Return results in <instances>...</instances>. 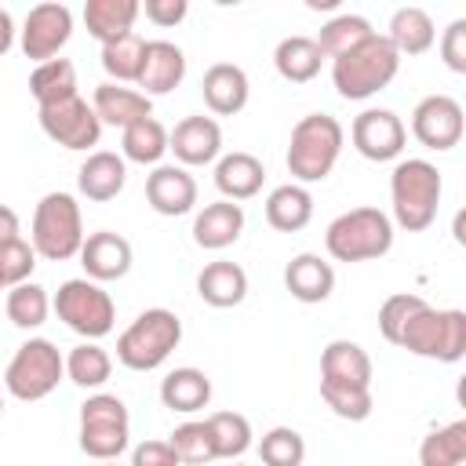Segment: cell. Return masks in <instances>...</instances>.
I'll list each match as a JSON object with an SVG mask.
<instances>
[{"instance_id":"1","label":"cell","mask_w":466,"mask_h":466,"mask_svg":"<svg viewBox=\"0 0 466 466\" xmlns=\"http://www.w3.org/2000/svg\"><path fill=\"white\" fill-rule=\"evenodd\" d=\"M400 69V55L393 51V44L379 33H371L364 44L350 47L346 55L331 58V84L342 98L360 102L379 95Z\"/></svg>"},{"instance_id":"2","label":"cell","mask_w":466,"mask_h":466,"mask_svg":"<svg viewBox=\"0 0 466 466\" xmlns=\"http://www.w3.org/2000/svg\"><path fill=\"white\" fill-rule=\"evenodd\" d=\"M397 346L415 353V357L455 364L466 357V313L462 309H433L430 302H422L404 320Z\"/></svg>"},{"instance_id":"3","label":"cell","mask_w":466,"mask_h":466,"mask_svg":"<svg viewBox=\"0 0 466 466\" xmlns=\"http://www.w3.org/2000/svg\"><path fill=\"white\" fill-rule=\"evenodd\" d=\"M346 131L331 113H309L291 127L288 142V171L299 182H320L331 175L339 153H342Z\"/></svg>"},{"instance_id":"4","label":"cell","mask_w":466,"mask_h":466,"mask_svg":"<svg viewBox=\"0 0 466 466\" xmlns=\"http://www.w3.org/2000/svg\"><path fill=\"white\" fill-rule=\"evenodd\" d=\"M441 171L430 160H400L390 175V200H393V218L408 233H422L437 218L441 204Z\"/></svg>"},{"instance_id":"5","label":"cell","mask_w":466,"mask_h":466,"mask_svg":"<svg viewBox=\"0 0 466 466\" xmlns=\"http://www.w3.org/2000/svg\"><path fill=\"white\" fill-rule=\"evenodd\" d=\"M182 342V320L164 309V306H153V309H142L116 339V360L131 371H153L160 368L171 350Z\"/></svg>"},{"instance_id":"6","label":"cell","mask_w":466,"mask_h":466,"mask_svg":"<svg viewBox=\"0 0 466 466\" xmlns=\"http://www.w3.org/2000/svg\"><path fill=\"white\" fill-rule=\"evenodd\" d=\"M324 248L335 262H368V258H382L393 248V218L379 208H353L342 211L328 233H324Z\"/></svg>"},{"instance_id":"7","label":"cell","mask_w":466,"mask_h":466,"mask_svg":"<svg viewBox=\"0 0 466 466\" xmlns=\"http://www.w3.org/2000/svg\"><path fill=\"white\" fill-rule=\"evenodd\" d=\"M84 218L73 193H47L33 211V251L47 262H66L80 255Z\"/></svg>"},{"instance_id":"8","label":"cell","mask_w":466,"mask_h":466,"mask_svg":"<svg viewBox=\"0 0 466 466\" xmlns=\"http://www.w3.org/2000/svg\"><path fill=\"white\" fill-rule=\"evenodd\" d=\"M131 437V415L127 404L113 393H91L80 404V451L109 462L120 459V451L127 448Z\"/></svg>"},{"instance_id":"9","label":"cell","mask_w":466,"mask_h":466,"mask_svg":"<svg viewBox=\"0 0 466 466\" xmlns=\"http://www.w3.org/2000/svg\"><path fill=\"white\" fill-rule=\"evenodd\" d=\"M66 375V357L58 353V346L51 339H29L15 350L7 371H4V386L15 400H44Z\"/></svg>"},{"instance_id":"10","label":"cell","mask_w":466,"mask_h":466,"mask_svg":"<svg viewBox=\"0 0 466 466\" xmlns=\"http://www.w3.org/2000/svg\"><path fill=\"white\" fill-rule=\"evenodd\" d=\"M55 313H58V320H66L69 331L84 335L87 342L109 335L113 331V320H116V306H113L109 291H102L87 277H73V280H66L58 288Z\"/></svg>"},{"instance_id":"11","label":"cell","mask_w":466,"mask_h":466,"mask_svg":"<svg viewBox=\"0 0 466 466\" xmlns=\"http://www.w3.org/2000/svg\"><path fill=\"white\" fill-rule=\"evenodd\" d=\"M40 127L62 149H91L98 146V135H102L95 109L80 95L55 102V106H40Z\"/></svg>"},{"instance_id":"12","label":"cell","mask_w":466,"mask_h":466,"mask_svg":"<svg viewBox=\"0 0 466 466\" xmlns=\"http://www.w3.org/2000/svg\"><path fill=\"white\" fill-rule=\"evenodd\" d=\"M73 36V11L66 4H36L22 25V55L33 62H51Z\"/></svg>"},{"instance_id":"13","label":"cell","mask_w":466,"mask_h":466,"mask_svg":"<svg viewBox=\"0 0 466 466\" xmlns=\"http://www.w3.org/2000/svg\"><path fill=\"white\" fill-rule=\"evenodd\" d=\"M350 138H353V146L364 160L382 164V160L400 157L408 131H404V120L393 109H364L360 116H353Z\"/></svg>"},{"instance_id":"14","label":"cell","mask_w":466,"mask_h":466,"mask_svg":"<svg viewBox=\"0 0 466 466\" xmlns=\"http://www.w3.org/2000/svg\"><path fill=\"white\" fill-rule=\"evenodd\" d=\"M462 106L451 95H426L411 113V131L426 149H451L462 138Z\"/></svg>"},{"instance_id":"15","label":"cell","mask_w":466,"mask_h":466,"mask_svg":"<svg viewBox=\"0 0 466 466\" xmlns=\"http://www.w3.org/2000/svg\"><path fill=\"white\" fill-rule=\"evenodd\" d=\"M146 200L157 215H167V218L186 215L197 204V182L178 164H157L153 175L146 178Z\"/></svg>"},{"instance_id":"16","label":"cell","mask_w":466,"mask_h":466,"mask_svg":"<svg viewBox=\"0 0 466 466\" xmlns=\"http://www.w3.org/2000/svg\"><path fill=\"white\" fill-rule=\"evenodd\" d=\"M80 266L87 273V280H120L131 269V244L113 233V229H98L87 233L80 244Z\"/></svg>"},{"instance_id":"17","label":"cell","mask_w":466,"mask_h":466,"mask_svg":"<svg viewBox=\"0 0 466 466\" xmlns=\"http://www.w3.org/2000/svg\"><path fill=\"white\" fill-rule=\"evenodd\" d=\"M167 149H175V157L186 167H200L211 164L222 153V127L211 116H186L175 124V131L167 135Z\"/></svg>"},{"instance_id":"18","label":"cell","mask_w":466,"mask_h":466,"mask_svg":"<svg viewBox=\"0 0 466 466\" xmlns=\"http://www.w3.org/2000/svg\"><path fill=\"white\" fill-rule=\"evenodd\" d=\"M186 76V55L182 47H175L171 40H146V55H142V69H138V87L142 95H167L182 84Z\"/></svg>"},{"instance_id":"19","label":"cell","mask_w":466,"mask_h":466,"mask_svg":"<svg viewBox=\"0 0 466 466\" xmlns=\"http://www.w3.org/2000/svg\"><path fill=\"white\" fill-rule=\"evenodd\" d=\"M204 102L211 113L218 116H233L248 106V95H251V84H248V73L233 62H215L208 73H204Z\"/></svg>"},{"instance_id":"20","label":"cell","mask_w":466,"mask_h":466,"mask_svg":"<svg viewBox=\"0 0 466 466\" xmlns=\"http://www.w3.org/2000/svg\"><path fill=\"white\" fill-rule=\"evenodd\" d=\"M284 288L291 291V299L313 306V302H324L331 291H335V269L331 262H324L320 255L313 251H302L295 255L288 266H284Z\"/></svg>"},{"instance_id":"21","label":"cell","mask_w":466,"mask_h":466,"mask_svg":"<svg viewBox=\"0 0 466 466\" xmlns=\"http://www.w3.org/2000/svg\"><path fill=\"white\" fill-rule=\"evenodd\" d=\"M98 124H113V127H131L135 120H146L153 116V102L135 91V87H124V84H98L95 87V102H91Z\"/></svg>"},{"instance_id":"22","label":"cell","mask_w":466,"mask_h":466,"mask_svg":"<svg viewBox=\"0 0 466 466\" xmlns=\"http://www.w3.org/2000/svg\"><path fill=\"white\" fill-rule=\"evenodd\" d=\"M240 233H244V208L233 200L204 204V211L193 218V240L208 251H222V248L237 244Z\"/></svg>"},{"instance_id":"23","label":"cell","mask_w":466,"mask_h":466,"mask_svg":"<svg viewBox=\"0 0 466 466\" xmlns=\"http://www.w3.org/2000/svg\"><path fill=\"white\" fill-rule=\"evenodd\" d=\"M124 182H127V164H124V157H116V153H109V149L91 153V157L80 164V171H76L80 193H84L87 200H95V204L113 200V197L124 189Z\"/></svg>"},{"instance_id":"24","label":"cell","mask_w":466,"mask_h":466,"mask_svg":"<svg viewBox=\"0 0 466 466\" xmlns=\"http://www.w3.org/2000/svg\"><path fill=\"white\" fill-rule=\"evenodd\" d=\"M197 295L215 306V309H229V306H240L248 299V273L237 266V262H208L197 277Z\"/></svg>"},{"instance_id":"25","label":"cell","mask_w":466,"mask_h":466,"mask_svg":"<svg viewBox=\"0 0 466 466\" xmlns=\"http://www.w3.org/2000/svg\"><path fill=\"white\" fill-rule=\"evenodd\" d=\"M320 379L342 386H371V357L357 342L335 339L320 353Z\"/></svg>"},{"instance_id":"26","label":"cell","mask_w":466,"mask_h":466,"mask_svg":"<svg viewBox=\"0 0 466 466\" xmlns=\"http://www.w3.org/2000/svg\"><path fill=\"white\" fill-rule=\"evenodd\" d=\"M262 178H266V167L258 157L251 153H226L218 164H215V186L226 200H248L262 189Z\"/></svg>"},{"instance_id":"27","label":"cell","mask_w":466,"mask_h":466,"mask_svg":"<svg viewBox=\"0 0 466 466\" xmlns=\"http://www.w3.org/2000/svg\"><path fill=\"white\" fill-rule=\"evenodd\" d=\"M160 400L171 411L193 415V411L208 408V400H211V379L200 368H175L160 382Z\"/></svg>"},{"instance_id":"28","label":"cell","mask_w":466,"mask_h":466,"mask_svg":"<svg viewBox=\"0 0 466 466\" xmlns=\"http://www.w3.org/2000/svg\"><path fill=\"white\" fill-rule=\"evenodd\" d=\"M142 4L138 0H87L84 4V25L98 44H109L124 33H131Z\"/></svg>"},{"instance_id":"29","label":"cell","mask_w":466,"mask_h":466,"mask_svg":"<svg viewBox=\"0 0 466 466\" xmlns=\"http://www.w3.org/2000/svg\"><path fill=\"white\" fill-rule=\"evenodd\" d=\"M313 218V197L306 186L299 182H288V186H277L269 197H266V222L280 233H299L306 222Z\"/></svg>"},{"instance_id":"30","label":"cell","mask_w":466,"mask_h":466,"mask_svg":"<svg viewBox=\"0 0 466 466\" xmlns=\"http://www.w3.org/2000/svg\"><path fill=\"white\" fill-rule=\"evenodd\" d=\"M386 40L393 44L397 55H426L437 40V29H433V18L422 7H397L393 18H390Z\"/></svg>"},{"instance_id":"31","label":"cell","mask_w":466,"mask_h":466,"mask_svg":"<svg viewBox=\"0 0 466 466\" xmlns=\"http://www.w3.org/2000/svg\"><path fill=\"white\" fill-rule=\"evenodd\" d=\"M320 62H324V55H320L313 36H284L273 51L277 73L291 84H309L320 73Z\"/></svg>"},{"instance_id":"32","label":"cell","mask_w":466,"mask_h":466,"mask_svg":"<svg viewBox=\"0 0 466 466\" xmlns=\"http://www.w3.org/2000/svg\"><path fill=\"white\" fill-rule=\"evenodd\" d=\"M29 91L36 98V106H55L76 95V66L69 58H51L40 62L29 76Z\"/></svg>"},{"instance_id":"33","label":"cell","mask_w":466,"mask_h":466,"mask_svg":"<svg viewBox=\"0 0 466 466\" xmlns=\"http://www.w3.org/2000/svg\"><path fill=\"white\" fill-rule=\"evenodd\" d=\"M120 149H124V160H135V164H157V160L167 153V127H164L157 116L135 120L131 127H124V135H120Z\"/></svg>"},{"instance_id":"34","label":"cell","mask_w":466,"mask_h":466,"mask_svg":"<svg viewBox=\"0 0 466 466\" xmlns=\"http://www.w3.org/2000/svg\"><path fill=\"white\" fill-rule=\"evenodd\" d=\"M204 426L211 433L215 459H240L251 448V422L240 411H215L204 419Z\"/></svg>"},{"instance_id":"35","label":"cell","mask_w":466,"mask_h":466,"mask_svg":"<svg viewBox=\"0 0 466 466\" xmlns=\"http://www.w3.org/2000/svg\"><path fill=\"white\" fill-rule=\"evenodd\" d=\"M462 459H466V422L462 419L426 433L419 444V466H462Z\"/></svg>"},{"instance_id":"36","label":"cell","mask_w":466,"mask_h":466,"mask_svg":"<svg viewBox=\"0 0 466 466\" xmlns=\"http://www.w3.org/2000/svg\"><path fill=\"white\" fill-rule=\"evenodd\" d=\"M371 33H375V29H371V22H368L364 15H335L331 22L320 25L317 47H320L324 58H339V55H346L350 47L364 44Z\"/></svg>"},{"instance_id":"37","label":"cell","mask_w":466,"mask_h":466,"mask_svg":"<svg viewBox=\"0 0 466 466\" xmlns=\"http://www.w3.org/2000/svg\"><path fill=\"white\" fill-rule=\"evenodd\" d=\"M142 55H146V40L131 29L109 44H102V69L113 76V84H127V80H138V69H142Z\"/></svg>"},{"instance_id":"38","label":"cell","mask_w":466,"mask_h":466,"mask_svg":"<svg viewBox=\"0 0 466 466\" xmlns=\"http://www.w3.org/2000/svg\"><path fill=\"white\" fill-rule=\"evenodd\" d=\"M4 309H7V320H11L15 328L29 331V328H40V324L47 320L51 299H47V291H44L40 284L25 280V284H15V288L7 291V302H4Z\"/></svg>"},{"instance_id":"39","label":"cell","mask_w":466,"mask_h":466,"mask_svg":"<svg viewBox=\"0 0 466 466\" xmlns=\"http://www.w3.org/2000/svg\"><path fill=\"white\" fill-rule=\"evenodd\" d=\"M109 371H113V360L98 342H80L66 357V375L84 390H98L109 379Z\"/></svg>"},{"instance_id":"40","label":"cell","mask_w":466,"mask_h":466,"mask_svg":"<svg viewBox=\"0 0 466 466\" xmlns=\"http://www.w3.org/2000/svg\"><path fill=\"white\" fill-rule=\"evenodd\" d=\"M320 397L346 422H364L371 415V404H375L371 386H342V382H324V379H320Z\"/></svg>"},{"instance_id":"41","label":"cell","mask_w":466,"mask_h":466,"mask_svg":"<svg viewBox=\"0 0 466 466\" xmlns=\"http://www.w3.org/2000/svg\"><path fill=\"white\" fill-rule=\"evenodd\" d=\"M167 444H171V451L178 455L182 466H208V462H215L211 433H208L204 422H182V426H175L171 437H167Z\"/></svg>"},{"instance_id":"42","label":"cell","mask_w":466,"mask_h":466,"mask_svg":"<svg viewBox=\"0 0 466 466\" xmlns=\"http://www.w3.org/2000/svg\"><path fill=\"white\" fill-rule=\"evenodd\" d=\"M258 455H262L266 466H302V459H306V441H302V433L291 430V426H273L269 433H262Z\"/></svg>"},{"instance_id":"43","label":"cell","mask_w":466,"mask_h":466,"mask_svg":"<svg viewBox=\"0 0 466 466\" xmlns=\"http://www.w3.org/2000/svg\"><path fill=\"white\" fill-rule=\"evenodd\" d=\"M36 269V251L29 240L15 237L0 248V284L4 288H15V284H25L29 273Z\"/></svg>"},{"instance_id":"44","label":"cell","mask_w":466,"mask_h":466,"mask_svg":"<svg viewBox=\"0 0 466 466\" xmlns=\"http://www.w3.org/2000/svg\"><path fill=\"white\" fill-rule=\"evenodd\" d=\"M422 302H426V299H422V295H411V291L390 295V299L379 306V331H382V339L397 346V335H400L404 320H408V317H411V313H415Z\"/></svg>"},{"instance_id":"45","label":"cell","mask_w":466,"mask_h":466,"mask_svg":"<svg viewBox=\"0 0 466 466\" xmlns=\"http://www.w3.org/2000/svg\"><path fill=\"white\" fill-rule=\"evenodd\" d=\"M441 58L451 73H466V18H455L441 36Z\"/></svg>"},{"instance_id":"46","label":"cell","mask_w":466,"mask_h":466,"mask_svg":"<svg viewBox=\"0 0 466 466\" xmlns=\"http://www.w3.org/2000/svg\"><path fill=\"white\" fill-rule=\"evenodd\" d=\"M131 466H182L167 441H142L131 451Z\"/></svg>"},{"instance_id":"47","label":"cell","mask_w":466,"mask_h":466,"mask_svg":"<svg viewBox=\"0 0 466 466\" xmlns=\"http://www.w3.org/2000/svg\"><path fill=\"white\" fill-rule=\"evenodd\" d=\"M142 11H146V18H149L153 25H178V22L186 18L189 4H186V0H146Z\"/></svg>"},{"instance_id":"48","label":"cell","mask_w":466,"mask_h":466,"mask_svg":"<svg viewBox=\"0 0 466 466\" xmlns=\"http://www.w3.org/2000/svg\"><path fill=\"white\" fill-rule=\"evenodd\" d=\"M18 237V215L7 208V204H0V248L7 244V240H15Z\"/></svg>"},{"instance_id":"49","label":"cell","mask_w":466,"mask_h":466,"mask_svg":"<svg viewBox=\"0 0 466 466\" xmlns=\"http://www.w3.org/2000/svg\"><path fill=\"white\" fill-rule=\"evenodd\" d=\"M11 44H15V22H11V15L0 7V55H7Z\"/></svg>"},{"instance_id":"50","label":"cell","mask_w":466,"mask_h":466,"mask_svg":"<svg viewBox=\"0 0 466 466\" xmlns=\"http://www.w3.org/2000/svg\"><path fill=\"white\" fill-rule=\"evenodd\" d=\"M309 7H313V11H320V7H339V0H309Z\"/></svg>"},{"instance_id":"51","label":"cell","mask_w":466,"mask_h":466,"mask_svg":"<svg viewBox=\"0 0 466 466\" xmlns=\"http://www.w3.org/2000/svg\"><path fill=\"white\" fill-rule=\"evenodd\" d=\"M102 466H116V459H109V462H102Z\"/></svg>"},{"instance_id":"52","label":"cell","mask_w":466,"mask_h":466,"mask_svg":"<svg viewBox=\"0 0 466 466\" xmlns=\"http://www.w3.org/2000/svg\"><path fill=\"white\" fill-rule=\"evenodd\" d=\"M0 411H4V397H0Z\"/></svg>"},{"instance_id":"53","label":"cell","mask_w":466,"mask_h":466,"mask_svg":"<svg viewBox=\"0 0 466 466\" xmlns=\"http://www.w3.org/2000/svg\"><path fill=\"white\" fill-rule=\"evenodd\" d=\"M0 291H4V284H0Z\"/></svg>"}]
</instances>
